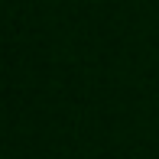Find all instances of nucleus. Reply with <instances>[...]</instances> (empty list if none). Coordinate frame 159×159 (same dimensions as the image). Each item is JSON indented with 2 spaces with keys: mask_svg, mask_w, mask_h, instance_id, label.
<instances>
[]
</instances>
